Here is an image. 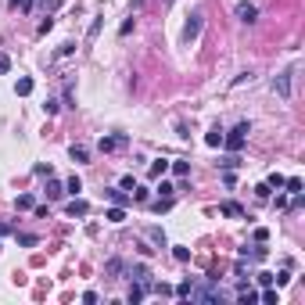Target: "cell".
<instances>
[{
    "label": "cell",
    "mask_w": 305,
    "mask_h": 305,
    "mask_svg": "<svg viewBox=\"0 0 305 305\" xmlns=\"http://www.w3.org/2000/svg\"><path fill=\"white\" fill-rule=\"evenodd\" d=\"M169 169L176 172V176H187V172H190V162H169Z\"/></svg>",
    "instance_id": "cell-21"
},
{
    "label": "cell",
    "mask_w": 305,
    "mask_h": 305,
    "mask_svg": "<svg viewBox=\"0 0 305 305\" xmlns=\"http://www.w3.org/2000/svg\"><path fill=\"white\" fill-rule=\"evenodd\" d=\"M158 194H162V198H172V194H176V187H172V183H165V180H162V183H158Z\"/></svg>",
    "instance_id": "cell-29"
},
{
    "label": "cell",
    "mask_w": 305,
    "mask_h": 305,
    "mask_svg": "<svg viewBox=\"0 0 305 305\" xmlns=\"http://www.w3.org/2000/svg\"><path fill=\"white\" fill-rule=\"evenodd\" d=\"M284 187H288V194H302V180L291 176V180H284Z\"/></svg>",
    "instance_id": "cell-25"
},
{
    "label": "cell",
    "mask_w": 305,
    "mask_h": 305,
    "mask_svg": "<svg viewBox=\"0 0 305 305\" xmlns=\"http://www.w3.org/2000/svg\"><path fill=\"white\" fill-rule=\"evenodd\" d=\"M126 270H129L126 258H108V262H104V276H108V280H119Z\"/></svg>",
    "instance_id": "cell-6"
},
{
    "label": "cell",
    "mask_w": 305,
    "mask_h": 305,
    "mask_svg": "<svg viewBox=\"0 0 305 305\" xmlns=\"http://www.w3.org/2000/svg\"><path fill=\"white\" fill-rule=\"evenodd\" d=\"M4 72H11V58H7V54H0V76H4Z\"/></svg>",
    "instance_id": "cell-40"
},
{
    "label": "cell",
    "mask_w": 305,
    "mask_h": 305,
    "mask_svg": "<svg viewBox=\"0 0 305 305\" xmlns=\"http://www.w3.org/2000/svg\"><path fill=\"white\" fill-rule=\"evenodd\" d=\"M248 133H252V122H237L234 129H230V133H223V144L230 147V151H241Z\"/></svg>",
    "instance_id": "cell-1"
},
{
    "label": "cell",
    "mask_w": 305,
    "mask_h": 305,
    "mask_svg": "<svg viewBox=\"0 0 305 305\" xmlns=\"http://www.w3.org/2000/svg\"><path fill=\"white\" fill-rule=\"evenodd\" d=\"M68 54H76V43H61L58 47V58H68Z\"/></svg>",
    "instance_id": "cell-35"
},
{
    "label": "cell",
    "mask_w": 305,
    "mask_h": 305,
    "mask_svg": "<svg viewBox=\"0 0 305 305\" xmlns=\"http://www.w3.org/2000/svg\"><path fill=\"white\" fill-rule=\"evenodd\" d=\"M162 172H169V162H154L151 165V176H162Z\"/></svg>",
    "instance_id": "cell-34"
},
{
    "label": "cell",
    "mask_w": 305,
    "mask_h": 305,
    "mask_svg": "<svg viewBox=\"0 0 305 305\" xmlns=\"http://www.w3.org/2000/svg\"><path fill=\"white\" fill-rule=\"evenodd\" d=\"M219 216H230V219H241V216H244V208L237 205V201H223V205H219Z\"/></svg>",
    "instance_id": "cell-9"
},
{
    "label": "cell",
    "mask_w": 305,
    "mask_h": 305,
    "mask_svg": "<svg viewBox=\"0 0 305 305\" xmlns=\"http://www.w3.org/2000/svg\"><path fill=\"white\" fill-rule=\"evenodd\" d=\"M15 205H18V208H36V198H33V194H18Z\"/></svg>",
    "instance_id": "cell-19"
},
{
    "label": "cell",
    "mask_w": 305,
    "mask_h": 305,
    "mask_svg": "<svg viewBox=\"0 0 305 305\" xmlns=\"http://www.w3.org/2000/svg\"><path fill=\"white\" fill-rule=\"evenodd\" d=\"M58 108H61L58 101H54V97H47V104H43V112H47V115H58Z\"/></svg>",
    "instance_id": "cell-36"
},
{
    "label": "cell",
    "mask_w": 305,
    "mask_h": 305,
    "mask_svg": "<svg viewBox=\"0 0 305 305\" xmlns=\"http://www.w3.org/2000/svg\"><path fill=\"white\" fill-rule=\"evenodd\" d=\"M4 234H11V223H0V237Z\"/></svg>",
    "instance_id": "cell-45"
},
{
    "label": "cell",
    "mask_w": 305,
    "mask_h": 305,
    "mask_svg": "<svg viewBox=\"0 0 305 305\" xmlns=\"http://www.w3.org/2000/svg\"><path fill=\"white\" fill-rule=\"evenodd\" d=\"M33 86H36V83H33L29 76H22V79L15 83V94H18V97H29V94H33Z\"/></svg>",
    "instance_id": "cell-13"
},
{
    "label": "cell",
    "mask_w": 305,
    "mask_h": 305,
    "mask_svg": "<svg viewBox=\"0 0 305 305\" xmlns=\"http://www.w3.org/2000/svg\"><path fill=\"white\" fill-rule=\"evenodd\" d=\"M119 187H122V190H133V187H136V176H122V180H119Z\"/></svg>",
    "instance_id": "cell-38"
},
{
    "label": "cell",
    "mask_w": 305,
    "mask_h": 305,
    "mask_svg": "<svg viewBox=\"0 0 305 305\" xmlns=\"http://www.w3.org/2000/svg\"><path fill=\"white\" fill-rule=\"evenodd\" d=\"M104 219H108V223H126V208H122V205L108 208V216H104Z\"/></svg>",
    "instance_id": "cell-16"
},
{
    "label": "cell",
    "mask_w": 305,
    "mask_h": 305,
    "mask_svg": "<svg viewBox=\"0 0 305 305\" xmlns=\"http://www.w3.org/2000/svg\"><path fill=\"white\" fill-rule=\"evenodd\" d=\"M43 190H47V198H51V201H58L61 194H65V183H58V180H51V176H47V187H43Z\"/></svg>",
    "instance_id": "cell-12"
},
{
    "label": "cell",
    "mask_w": 305,
    "mask_h": 305,
    "mask_svg": "<svg viewBox=\"0 0 305 305\" xmlns=\"http://www.w3.org/2000/svg\"><path fill=\"white\" fill-rule=\"evenodd\" d=\"M65 212H68L72 219H83V216H90V205H86V201H83L79 194H76V198L68 201V208H65Z\"/></svg>",
    "instance_id": "cell-7"
},
{
    "label": "cell",
    "mask_w": 305,
    "mask_h": 305,
    "mask_svg": "<svg viewBox=\"0 0 305 305\" xmlns=\"http://www.w3.org/2000/svg\"><path fill=\"white\" fill-rule=\"evenodd\" d=\"M190 288H194V284H190V280H183L180 288H176V298H190Z\"/></svg>",
    "instance_id": "cell-30"
},
{
    "label": "cell",
    "mask_w": 305,
    "mask_h": 305,
    "mask_svg": "<svg viewBox=\"0 0 305 305\" xmlns=\"http://www.w3.org/2000/svg\"><path fill=\"white\" fill-rule=\"evenodd\" d=\"M119 33H122V36H129V33H133V18H126V22L119 25Z\"/></svg>",
    "instance_id": "cell-43"
},
{
    "label": "cell",
    "mask_w": 305,
    "mask_h": 305,
    "mask_svg": "<svg viewBox=\"0 0 305 305\" xmlns=\"http://www.w3.org/2000/svg\"><path fill=\"white\" fill-rule=\"evenodd\" d=\"M291 280V273L288 270H280V273H273V284H276V288H284V284H288Z\"/></svg>",
    "instance_id": "cell-28"
},
{
    "label": "cell",
    "mask_w": 305,
    "mask_h": 305,
    "mask_svg": "<svg viewBox=\"0 0 305 305\" xmlns=\"http://www.w3.org/2000/svg\"><path fill=\"white\" fill-rule=\"evenodd\" d=\"M126 144H129L126 133H112V136H101V140H97V151L101 154H112V151H122Z\"/></svg>",
    "instance_id": "cell-2"
},
{
    "label": "cell",
    "mask_w": 305,
    "mask_h": 305,
    "mask_svg": "<svg viewBox=\"0 0 305 305\" xmlns=\"http://www.w3.org/2000/svg\"><path fill=\"white\" fill-rule=\"evenodd\" d=\"M104 198H108V201H112V205H122V208H126V201H129L122 187H112V190H104Z\"/></svg>",
    "instance_id": "cell-11"
},
{
    "label": "cell",
    "mask_w": 305,
    "mask_h": 305,
    "mask_svg": "<svg viewBox=\"0 0 305 305\" xmlns=\"http://www.w3.org/2000/svg\"><path fill=\"white\" fill-rule=\"evenodd\" d=\"M79 190H83V180H79V176H68V180H65V194H72V198H76Z\"/></svg>",
    "instance_id": "cell-17"
},
{
    "label": "cell",
    "mask_w": 305,
    "mask_h": 305,
    "mask_svg": "<svg viewBox=\"0 0 305 305\" xmlns=\"http://www.w3.org/2000/svg\"><path fill=\"white\" fill-rule=\"evenodd\" d=\"M101 25H104V18H94V22H90V29H86V40H97Z\"/></svg>",
    "instance_id": "cell-20"
},
{
    "label": "cell",
    "mask_w": 305,
    "mask_h": 305,
    "mask_svg": "<svg viewBox=\"0 0 305 305\" xmlns=\"http://www.w3.org/2000/svg\"><path fill=\"white\" fill-rule=\"evenodd\" d=\"M11 11H33V0H11Z\"/></svg>",
    "instance_id": "cell-27"
},
{
    "label": "cell",
    "mask_w": 305,
    "mask_h": 305,
    "mask_svg": "<svg viewBox=\"0 0 305 305\" xmlns=\"http://www.w3.org/2000/svg\"><path fill=\"white\" fill-rule=\"evenodd\" d=\"M18 244H22V248H33V244H40V237H36V234H18Z\"/></svg>",
    "instance_id": "cell-23"
},
{
    "label": "cell",
    "mask_w": 305,
    "mask_h": 305,
    "mask_svg": "<svg viewBox=\"0 0 305 305\" xmlns=\"http://www.w3.org/2000/svg\"><path fill=\"white\" fill-rule=\"evenodd\" d=\"M144 234H147V241H151L154 248H169V241H165V230H162V226H147Z\"/></svg>",
    "instance_id": "cell-8"
},
{
    "label": "cell",
    "mask_w": 305,
    "mask_h": 305,
    "mask_svg": "<svg viewBox=\"0 0 305 305\" xmlns=\"http://www.w3.org/2000/svg\"><path fill=\"white\" fill-rule=\"evenodd\" d=\"M33 172H36V176H51V172H54V169H51V165H43V162H40V165H36V169H33Z\"/></svg>",
    "instance_id": "cell-41"
},
{
    "label": "cell",
    "mask_w": 305,
    "mask_h": 305,
    "mask_svg": "<svg viewBox=\"0 0 305 305\" xmlns=\"http://www.w3.org/2000/svg\"><path fill=\"white\" fill-rule=\"evenodd\" d=\"M201 36V11H194L187 18V25H183V43H194Z\"/></svg>",
    "instance_id": "cell-5"
},
{
    "label": "cell",
    "mask_w": 305,
    "mask_h": 305,
    "mask_svg": "<svg viewBox=\"0 0 305 305\" xmlns=\"http://www.w3.org/2000/svg\"><path fill=\"white\" fill-rule=\"evenodd\" d=\"M40 7L51 15V11H58V7H61V0H40Z\"/></svg>",
    "instance_id": "cell-32"
},
{
    "label": "cell",
    "mask_w": 305,
    "mask_h": 305,
    "mask_svg": "<svg viewBox=\"0 0 305 305\" xmlns=\"http://www.w3.org/2000/svg\"><path fill=\"white\" fill-rule=\"evenodd\" d=\"M252 79H255V76H252V72H241V76H237V79H234V86H244V83H252Z\"/></svg>",
    "instance_id": "cell-39"
},
{
    "label": "cell",
    "mask_w": 305,
    "mask_h": 305,
    "mask_svg": "<svg viewBox=\"0 0 305 305\" xmlns=\"http://www.w3.org/2000/svg\"><path fill=\"white\" fill-rule=\"evenodd\" d=\"M144 294H147V291H144V284H136V280H133V288H129L126 298H129V305H136V302H144Z\"/></svg>",
    "instance_id": "cell-15"
},
{
    "label": "cell",
    "mask_w": 305,
    "mask_h": 305,
    "mask_svg": "<svg viewBox=\"0 0 305 305\" xmlns=\"http://www.w3.org/2000/svg\"><path fill=\"white\" fill-rule=\"evenodd\" d=\"M266 241H270V230L258 226V230H255V244H266Z\"/></svg>",
    "instance_id": "cell-31"
},
{
    "label": "cell",
    "mask_w": 305,
    "mask_h": 305,
    "mask_svg": "<svg viewBox=\"0 0 305 305\" xmlns=\"http://www.w3.org/2000/svg\"><path fill=\"white\" fill-rule=\"evenodd\" d=\"M291 79H294V68L288 72H280V76L273 79V94L280 97V101H291Z\"/></svg>",
    "instance_id": "cell-3"
},
{
    "label": "cell",
    "mask_w": 305,
    "mask_h": 305,
    "mask_svg": "<svg viewBox=\"0 0 305 305\" xmlns=\"http://www.w3.org/2000/svg\"><path fill=\"white\" fill-rule=\"evenodd\" d=\"M219 165H223V169H237V165H241V158H237V151H234V154H226Z\"/></svg>",
    "instance_id": "cell-26"
},
{
    "label": "cell",
    "mask_w": 305,
    "mask_h": 305,
    "mask_svg": "<svg viewBox=\"0 0 305 305\" xmlns=\"http://www.w3.org/2000/svg\"><path fill=\"white\" fill-rule=\"evenodd\" d=\"M234 15H237V22H244V25H255V22H258V7L252 4V0H241Z\"/></svg>",
    "instance_id": "cell-4"
},
{
    "label": "cell",
    "mask_w": 305,
    "mask_h": 305,
    "mask_svg": "<svg viewBox=\"0 0 305 305\" xmlns=\"http://www.w3.org/2000/svg\"><path fill=\"white\" fill-rule=\"evenodd\" d=\"M270 190H273V187H270V183H258V187H255V194H258V201H266V198H270Z\"/></svg>",
    "instance_id": "cell-33"
},
{
    "label": "cell",
    "mask_w": 305,
    "mask_h": 305,
    "mask_svg": "<svg viewBox=\"0 0 305 305\" xmlns=\"http://www.w3.org/2000/svg\"><path fill=\"white\" fill-rule=\"evenodd\" d=\"M169 208H172V198H162V194H158V201H151V212H158V216L169 212Z\"/></svg>",
    "instance_id": "cell-18"
},
{
    "label": "cell",
    "mask_w": 305,
    "mask_h": 305,
    "mask_svg": "<svg viewBox=\"0 0 305 305\" xmlns=\"http://www.w3.org/2000/svg\"><path fill=\"white\" fill-rule=\"evenodd\" d=\"M205 144H208V147H219V144H223V129H219V126H212L208 133H205Z\"/></svg>",
    "instance_id": "cell-14"
},
{
    "label": "cell",
    "mask_w": 305,
    "mask_h": 305,
    "mask_svg": "<svg viewBox=\"0 0 305 305\" xmlns=\"http://www.w3.org/2000/svg\"><path fill=\"white\" fill-rule=\"evenodd\" d=\"M51 29H54V18H43V22H40V36L51 33Z\"/></svg>",
    "instance_id": "cell-44"
},
{
    "label": "cell",
    "mask_w": 305,
    "mask_h": 305,
    "mask_svg": "<svg viewBox=\"0 0 305 305\" xmlns=\"http://www.w3.org/2000/svg\"><path fill=\"white\" fill-rule=\"evenodd\" d=\"M68 158H72V162H79V165H83V162H90V147L72 144V147H68Z\"/></svg>",
    "instance_id": "cell-10"
},
{
    "label": "cell",
    "mask_w": 305,
    "mask_h": 305,
    "mask_svg": "<svg viewBox=\"0 0 305 305\" xmlns=\"http://www.w3.org/2000/svg\"><path fill=\"white\" fill-rule=\"evenodd\" d=\"M172 258H176V262H190V248H172Z\"/></svg>",
    "instance_id": "cell-22"
},
{
    "label": "cell",
    "mask_w": 305,
    "mask_h": 305,
    "mask_svg": "<svg viewBox=\"0 0 305 305\" xmlns=\"http://www.w3.org/2000/svg\"><path fill=\"white\" fill-rule=\"evenodd\" d=\"M266 183H270V187H276V190H280V187H284V176H280V172H270V180H266Z\"/></svg>",
    "instance_id": "cell-37"
},
{
    "label": "cell",
    "mask_w": 305,
    "mask_h": 305,
    "mask_svg": "<svg viewBox=\"0 0 305 305\" xmlns=\"http://www.w3.org/2000/svg\"><path fill=\"white\" fill-rule=\"evenodd\" d=\"M258 284H262V288H273V273H258Z\"/></svg>",
    "instance_id": "cell-42"
},
{
    "label": "cell",
    "mask_w": 305,
    "mask_h": 305,
    "mask_svg": "<svg viewBox=\"0 0 305 305\" xmlns=\"http://www.w3.org/2000/svg\"><path fill=\"white\" fill-rule=\"evenodd\" d=\"M258 298H262V302H266V305H276V302H280V294H276V291H273V288H266V291H262V294H258Z\"/></svg>",
    "instance_id": "cell-24"
}]
</instances>
